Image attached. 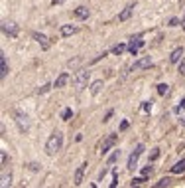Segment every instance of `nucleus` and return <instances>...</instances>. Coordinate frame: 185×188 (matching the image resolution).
Instances as JSON below:
<instances>
[{
  "instance_id": "f257e3e1",
  "label": "nucleus",
  "mask_w": 185,
  "mask_h": 188,
  "mask_svg": "<svg viewBox=\"0 0 185 188\" xmlns=\"http://www.w3.org/2000/svg\"><path fill=\"white\" fill-rule=\"evenodd\" d=\"M61 144H63V135L59 131L51 133V137L47 139V143H45V153L49 154V157H53V154H57L59 150H61Z\"/></svg>"
},
{
  "instance_id": "f03ea898",
  "label": "nucleus",
  "mask_w": 185,
  "mask_h": 188,
  "mask_svg": "<svg viewBox=\"0 0 185 188\" xmlns=\"http://www.w3.org/2000/svg\"><path fill=\"white\" fill-rule=\"evenodd\" d=\"M89 77H91V71H87V69H79L77 73H75V87L79 91L87 87V83H89Z\"/></svg>"
},
{
  "instance_id": "7ed1b4c3",
  "label": "nucleus",
  "mask_w": 185,
  "mask_h": 188,
  "mask_svg": "<svg viewBox=\"0 0 185 188\" xmlns=\"http://www.w3.org/2000/svg\"><path fill=\"white\" fill-rule=\"evenodd\" d=\"M2 32L8 38H16V36H18V24L10 22V20H4V22H2Z\"/></svg>"
},
{
  "instance_id": "20e7f679",
  "label": "nucleus",
  "mask_w": 185,
  "mask_h": 188,
  "mask_svg": "<svg viewBox=\"0 0 185 188\" xmlns=\"http://www.w3.org/2000/svg\"><path fill=\"white\" fill-rule=\"evenodd\" d=\"M16 125L22 133H28L30 131V119L24 115V113H16Z\"/></svg>"
},
{
  "instance_id": "39448f33",
  "label": "nucleus",
  "mask_w": 185,
  "mask_h": 188,
  "mask_svg": "<svg viewBox=\"0 0 185 188\" xmlns=\"http://www.w3.org/2000/svg\"><path fill=\"white\" fill-rule=\"evenodd\" d=\"M144 153V144H138V147L134 149V153L130 154V158H128V168L130 170H134L136 168V164H138V157Z\"/></svg>"
},
{
  "instance_id": "423d86ee",
  "label": "nucleus",
  "mask_w": 185,
  "mask_h": 188,
  "mask_svg": "<svg viewBox=\"0 0 185 188\" xmlns=\"http://www.w3.org/2000/svg\"><path fill=\"white\" fill-rule=\"evenodd\" d=\"M114 143H116V135H108L105 141H102V144H101V154H106L108 150L114 147Z\"/></svg>"
},
{
  "instance_id": "0eeeda50",
  "label": "nucleus",
  "mask_w": 185,
  "mask_h": 188,
  "mask_svg": "<svg viewBox=\"0 0 185 188\" xmlns=\"http://www.w3.org/2000/svg\"><path fill=\"white\" fill-rule=\"evenodd\" d=\"M152 66V57L150 56H146V57H140L138 62H134V66H132V71H138V69H146V67H150Z\"/></svg>"
},
{
  "instance_id": "6e6552de",
  "label": "nucleus",
  "mask_w": 185,
  "mask_h": 188,
  "mask_svg": "<svg viewBox=\"0 0 185 188\" xmlns=\"http://www.w3.org/2000/svg\"><path fill=\"white\" fill-rule=\"evenodd\" d=\"M85 170H87V163L79 164L77 172H75V186H81V184H83V176H85Z\"/></svg>"
},
{
  "instance_id": "1a4fd4ad",
  "label": "nucleus",
  "mask_w": 185,
  "mask_h": 188,
  "mask_svg": "<svg viewBox=\"0 0 185 188\" xmlns=\"http://www.w3.org/2000/svg\"><path fill=\"white\" fill-rule=\"evenodd\" d=\"M32 36H34V40H36L37 44H40V46L43 48V50H47V48H49V40H47V38L43 36V34H40V32H34Z\"/></svg>"
},
{
  "instance_id": "9d476101",
  "label": "nucleus",
  "mask_w": 185,
  "mask_h": 188,
  "mask_svg": "<svg viewBox=\"0 0 185 188\" xmlns=\"http://www.w3.org/2000/svg\"><path fill=\"white\" fill-rule=\"evenodd\" d=\"M8 75V63H6V56H4V52H0V77L6 79Z\"/></svg>"
},
{
  "instance_id": "9b49d317",
  "label": "nucleus",
  "mask_w": 185,
  "mask_h": 188,
  "mask_svg": "<svg viewBox=\"0 0 185 188\" xmlns=\"http://www.w3.org/2000/svg\"><path fill=\"white\" fill-rule=\"evenodd\" d=\"M134 4H130V6H126V8H124L122 10V12L120 14H118V22H126V20L130 18V16H132V12H134Z\"/></svg>"
},
{
  "instance_id": "f8f14e48",
  "label": "nucleus",
  "mask_w": 185,
  "mask_h": 188,
  "mask_svg": "<svg viewBox=\"0 0 185 188\" xmlns=\"http://www.w3.org/2000/svg\"><path fill=\"white\" fill-rule=\"evenodd\" d=\"M144 46V40H140V38H136V40H132L130 42V46H128V52L132 53V56H136L138 53V50Z\"/></svg>"
},
{
  "instance_id": "ddd939ff",
  "label": "nucleus",
  "mask_w": 185,
  "mask_h": 188,
  "mask_svg": "<svg viewBox=\"0 0 185 188\" xmlns=\"http://www.w3.org/2000/svg\"><path fill=\"white\" fill-rule=\"evenodd\" d=\"M67 81H69V73H59V77L55 79V83H53V87L55 89H61V87H65V85H67Z\"/></svg>"
},
{
  "instance_id": "4468645a",
  "label": "nucleus",
  "mask_w": 185,
  "mask_h": 188,
  "mask_svg": "<svg viewBox=\"0 0 185 188\" xmlns=\"http://www.w3.org/2000/svg\"><path fill=\"white\" fill-rule=\"evenodd\" d=\"M183 48H175V50H173L171 52V56H170V62L171 63H179V62H181L183 60Z\"/></svg>"
},
{
  "instance_id": "2eb2a0df",
  "label": "nucleus",
  "mask_w": 185,
  "mask_h": 188,
  "mask_svg": "<svg viewBox=\"0 0 185 188\" xmlns=\"http://www.w3.org/2000/svg\"><path fill=\"white\" fill-rule=\"evenodd\" d=\"M75 16H77L79 20H87L91 16V10L87 6H77V8H75Z\"/></svg>"
},
{
  "instance_id": "dca6fc26",
  "label": "nucleus",
  "mask_w": 185,
  "mask_h": 188,
  "mask_svg": "<svg viewBox=\"0 0 185 188\" xmlns=\"http://www.w3.org/2000/svg\"><path fill=\"white\" fill-rule=\"evenodd\" d=\"M171 172H173V174H181V172H185V158L179 160V163H175V164L171 166Z\"/></svg>"
},
{
  "instance_id": "f3484780",
  "label": "nucleus",
  "mask_w": 185,
  "mask_h": 188,
  "mask_svg": "<svg viewBox=\"0 0 185 188\" xmlns=\"http://www.w3.org/2000/svg\"><path fill=\"white\" fill-rule=\"evenodd\" d=\"M77 26H63V28H61V36H73V34H77Z\"/></svg>"
},
{
  "instance_id": "a211bd4d",
  "label": "nucleus",
  "mask_w": 185,
  "mask_h": 188,
  "mask_svg": "<svg viewBox=\"0 0 185 188\" xmlns=\"http://www.w3.org/2000/svg\"><path fill=\"white\" fill-rule=\"evenodd\" d=\"M102 87H105V83H102L101 79H97V81H95V83L91 85V93H92V95H99Z\"/></svg>"
},
{
  "instance_id": "6ab92c4d",
  "label": "nucleus",
  "mask_w": 185,
  "mask_h": 188,
  "mask_svg": "<svg viewBox=\"0 0 185 188\" xmlns=\"http://www.w3.org/2000/svg\"><path fill=\"white\" fill-rule=\"evenodd\" d=\"M10 180H12V176H10V172L6 174V170L2 168V182H0V184H2V188H6V186H10V184H12Z\"/></svg>"
},
{
  "instance_id": "aec40b11",
  "label": "nucleus",
  "mask_w": 185,
  "mask_h": 188,
  "mask_svg": "<svg viewBox=\"0 0 185 188\" xmlns=\"http://www.w3.org/2000/svg\"><path fill=\"white\" fill-rule=\"evenodd\" d=\"M157 93H160V95H167V93H170V85H167V83H160V85H157Z\"/></svg>"
},
{
  "instance_id": "412c9836",
  "label": "nucleus",
  "mask_w": 185,
  "mask_h": 188,
  "mask_svg": "<svg viewBox=\"0 0 185 188\" xmlns=\"http://www.w3.org/2000/svg\"><path fill=\"white\" fill-rule=\"evenodd\" d=\"M118 158H120V150H114V153L110 154V157H108V160H106V163H108V164H114Z\"/></svg>"
},
{
  "instance_id": "4be33fe9",
  "label": "nucleus",
  "mask_w": 185,
  "mask_h": 188,
  "mask_svg": "<svg viewBox=\"0 0 185 188\" xmlns=\"http://www.w3.org/2000/svg\"><path fill=\"white\" fill-rule=\"evenodd\" d=\"M51 87H53V85L45 83V85H43V87H37V89H36V93H37V95H43V93H47V91H49Z\"/></svg>"
},
{
  "instance_id": "5701e85b",
  "label": "nucleus",
  "mask_w": 185,
  "mask_h": 188,
  "mask_svg": "<svg viewBox=\"0 0 185 188\" xmlns=\"http://www.w3.org/2000/svg\"><path fill=\"white\" fill-rule=\"evenodd\" d=\"M124 50H126V46H124V44H118V46H114V48H112V53L120 56V53H124Z\"/></svg>"
},
{
  "instance_id": "b1692460",
  "label": "nucleus",
  "mask_w": 185,
  "mask_h": 188,
  "mask_svg": "<svg viewBox=\"0 0 185 188\" xmlns=\"http://www.w3.org/2000/svg\"><path fill=\"white\" fill-rule=\"evenodd\" d=\"M171 184V180L170 178H161V180H157L156 182V188H164V186H170Z\"/></svg>"
},
{
  "instance_id": "393cba45",
  "label": "nucleus",
  "mask_w": 185,
  "mask_h": 188,
  "mask_svg": "<svg viewBox=\"0 0 185 188\" xmlns=\"http://www.w3.org/2000/svg\"><path fill=\"white\" fill-rule=\"evenodd\" d=\"M71 117H73V111H71V109H65V111L61 113V119H63V121H69Z\"/></svg>"
},
{
  "instance_id": "a878e982",
  "label": "nucleus",
  "mask_w": 185,
  "mask_h": 188,
  "mask_svg": "<svg viewBox=\"0 0 185 188\" xmlns=\"http://www.w3.org/2000/svg\"><path fill=\"white\" fill-rule=\"evenodd\" d=\"M81 62H83L81 57H75V60H69V62H67V67H77Z\"/></svg>"
},
{
  "instance_id": "bb28decb",
  "label": "nucleus",
  "mask_w": 185,
  "mask_h": 188,
  "mask_svg": "<svg viewBox=\"0 0 185 188\" xmlns=\"http://www.w3.org/2000/svg\"><path fill=\"white\" fill-rule=\"evenodd\" d=\"M146 178H148V176H142V178H134L132 182H130V186H140L142 182H146Z\"/></svg>"
},
{
  "instance_id": "cd10ccee",
  "label": "nucleus",
  "mask_w": 185,
  "mask_h": 188,
  "mask_svg": "<svg viewBox=\"0 0 185 188\" xmlns=\"http://www.w3.org/2000/svg\"><path fill=\"white\" fill-rule=\"evenodd\" d=\"M157 157H160V149H154V150H152V154H150V160H156Z\"/></svg>"
},
{
  "instance_id": "c85d7f7f",
  "label": "nucleus",
  "mask_w": 185,
  "mask_h": 188,
  "mask_svg": "<svg viewBox=\"0 0 185 188\" xmlns=\"http://www.w3.org/2000/svg\"><path fill=\"white\" fill-rule=\"evenodd\" d=\"M152 170H154V168H152V166L148 164V166H146V168L142 170V176H150V174H152Z\"/></svg>"
},
{
  "instance_id": "c756f323",
  "label": "nucleus",
  "mask_w": 185,
  "mask_h": 188,
  "mask_svg": "<svg viewBox=\"0 0 185 188\" xmlns=\"http://www.w3.org/2000/svg\"><path fill=\"white\" fill-rule=\"evenodd\" d=\"M0 163H2V166H6V153L4 150L0 153Z\"/></svg>"
},
{
  "instance_id": "7c9ffc66",
  "label": "nucleus",
  "mask_w": 185,
  "mask_h": 188,
  "mask_svg": "<svg viewBox=\"0 0 185 188\" xmlns=\"http://www.w3.org/2000/svg\"><path fill=\"white\" fill-rule=\"evenodd\" d=\"M112 113H114V111L110 109V111H108V113H106V115H105V119H102V121H105V123H106V121H110V117H112Z\"/></svg>"
},
{
  "instance_id": "2f4dec72",
  "label": "nucleus",
  "mask_w": 185,
  "mask_h": 188,
  "mask_svg": "<svg viewBox=\"0 0 185 188\" xmlns=\"http://www.w3.org/2000/svg\"><path fill=\"white\" fill-rule=\"evenodd\" d=\"M126 129H128V121H122L120 123V131H126Z\"/></svg>"
},
{
  "instance_id": "473e14b6",
  "label": "nucleus",
  "mask_w": 185,
  "mask_h": 188,
  "mask_svg": "<svg viewBox=\"0 0 185 188\" xmlns=\"http://www.w3.org/2000/svg\"><path fill=\"white\" fill-rule=\"evenodd\" d=\"M177 24H179L177 18H171V20H170V26H177Z\"/></svg>"
},
{
  "instance_id": "72a5a7b5",
  "label": "nucleus",
  "mask_w": 185,
  "mask_h": 188,
  "mask_svg": "<svg viewBox=\"0 0 185 188\" xmlns=\"http://www.w3.org/2000/svg\"><path fill=\"white\" fill-rule=\"evenodd\" d=\"M179 71H181V73H185V60L181 62V66H179Z\"/></svg>"
},
{
  "instance_id": "f704fd0d",
  "label": "nucleus",
  "mask_w": 185,
  "mask_h": 188,
  "mask_svg": "<svg viewBox=\"0 0 185 188\" xmlns=\"http://www.w3.org/2000/svg\"><path fill=\"white\" fill-rule=\"evenodd\" d=\"M30 168H32V170H37V168H40V164H36V163H32V164H30Z\"/></svg>"
},
{
  "instance_id": "c9c22d12",
  "label": "nucleus",
  "mask_w": 185,
  "mask_h": 188,
  "mask_svg": "<svg viewBox=\"0 0 185 188\" xmlns=\"http://www.w3.org/2000/svg\"><path fill=\"white\" fill-rule=\"evenodd\" d=\"M105 174H106V168H102V170H101V174H99V178L102 180V178H105Z\"/></svg>"
},
{
  "instance_id": "e433bc0d",
  "label": "nucleus",
  "mask_w": 185,
  "mask_h": 188,
  "mask_svg": "<svg viewBox=\"0 0 185 188\" xmlns=\"http://www.w3.org/2000/svg\"><path fill=\"white\" fill-rule=\"evenodd\" d=\"M51 2H53V6H55V4H63L65 0H51Z\"/></svg>"
},
{
  "instance_id": "4c0bfd02",
  "label": "nucleus",
  "mask_w": 185,
  "mask_h": 188,
  "mask_svg": "<svg viewBox=\"0 0 185 188\" xmlns=\"http://www.w3.org/2000/svg\"><path fill=\"white\" fill-rule=\"evenodd\" d=\"M181 26H183V28H185V16H183V20H181Z\"/></svg>"
},
{
  "instance_id": "58836bf2",
  "label": "nucleus",
  "mask_w": 185,
  "mask_h": 188,
  "mask_svg": "<svg viewBox=\"0 0 185 188\" xmlns=\"http://www.w3.org/2000/svg\"><path fill=\"white\" fill-rule=\"evenodd\" d=\"M181 107H183V109H185V99H183V101H181Z\"/></svg>"
},
{
  "instance_id": "ea45409f",
  "label": "nucleus",
  "mask_w": 185,
  "mask_h": 188,
  "mask_svg": "<svg viewBox=\"0 0 185 188\" xmlns=\"http://www.w3.org/2000/svg\"><path fill=\"white\" fill-rule=\"evenodd\" d=\"M181 125H183V127H185V119H183V121H181Z\"/></svg>"
}]
</instances>
